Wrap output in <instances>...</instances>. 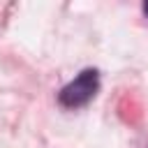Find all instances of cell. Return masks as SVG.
Masks as SVG:
<instances>
[{
  "label": "cell",
  "mask_w": 148,
  "mask_h": 148,
  "mask_svg": "<svg viewBox=\"0 0 148 148\" xmlns=\"http://www.w3.org/2000/svg\"><path fill=\"white\" fill-rule=\"evenodd\" d=\"M99 88V72L97 69H83L74 81H69L60 92H58V102L67 109H79L86 106L95 92Z\"/></svg>",
  "instance_id": "1"
},
{
  "label": "cell",
  "mask_w": 148,
  "mask_h": 148,
  "mask_svg": "<svg viewBox=\"0 0 148 148\" xmlns=\"http://www.w3.org/2000/svg\"><path fill=\"white\" fill-rule=\"evenodd\" d=\"M143 14H146V16H148V2H146V5H143Z\"/></svg>",
  "instance_id": "2"
}]
</instances>
